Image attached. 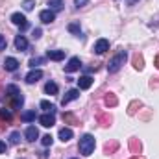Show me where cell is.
Segmentation results:
<instances>
[{
	"instance_id": "1",
	"label": "cell",
	"mask_w": 159,
	"mask_h": 159,
	"mask_svg": "<svg viewBox=\"0 0 159 159\" xmlns=\"http://www.w3.org/2000/svg\"><path fill=\"white\" fill-rule=\"evenodd\" d=\"M6 94H7V102H9V106L13 107V109H20L22 107V104H24V96H22V93L19 91V87L17 85H7L6 87Z\"/></svg>"
},
{
	"instance_id": "2",
	"label": "cell",
	"mask_w": 159,
	"mask_h": 159,
	"mask_svg": "<svg viewBox=\"0 0 159 159\" xmlns=\"http://www.w3.org/2000/svg\"><path fill=\"white\" fill-rule=\"evenodd\" d=\"M126 57H128V54H126V50L124 48H120L119 52L109 59V63H107V72L109 74H115V72H119L120 69H122V65L126 63Z\"/></svg>"
},
{
	"instance_id": "3",
	"label": "cell",
	"mask_w": 159,
	"mask_h": 159,
	"mask_svg": "<svg viewBox=\"0 0 159 159\" xmlns=\"http://www.w3.org/2000/svg\"><path fill=\"white\" fill-rule=\"evenodd\" d=\"M94 144H96V141H94V137L91 135V133H85L81 139H80V144H78V148H80V154L81 156H91L93 152H94Z\"/></svg>"
},
{
	"instance_id": "4",
	"label": "cell",
	"mask_w": 159,
	"mask_h": 159,
	"mask_svg": "<svg viewBox=\"0 0 159 159\" xmlns=\"http://www.w3.org/2000/svg\"><path fill=\"white\" fill-rule=\"evenodd\" d=\"M11 22H13L15 26H19L20 30H26V28H28V19H26L22 13H13V15H11Z\"/></svg>"
},
{
	"instance_id": "5",
	"label": "cell",
	"mask_w": 159,
	"mask_h": 159,
	"mask_svg": "<svg viewBox=\"0 0 159 159\" xmlns=\"http://www.w3.org/2000/svg\"><path fill=\"white\" fill-rule=\"evenodd\" d=\"M80 96V89H69L67 93H65V96H63V100H61V106L65 107L67 104H70L72 100H76Z\"/></svg>"
},
{
	"instance_id": "6",
	"label": "cell",
	"mask_w": 159,
	"mask_h": 159,
	"mask_svg": "<svg viewBox=\"0 0 159 159\" xmlns=\"http://www.w3.org/2000/svg\"><path fill=\"white\" fill-rule=\"evenodd\" d=\"M41 78H43V70H41V69H32V70L26 74V78H24V80H26V83H30V85H32V83L39 81Z\"/></svg>"
},
{
	"instance_id": "7",
	"label": "cell",
	"mask_w": 159,
	"mask_h": 159,
	"mask_svg": "<svg viewBox=\"0 0 159 159\" xmlns=\"http://www.w3.org/2000/svg\"><path fill=\"white\" fill-rule=\"evenodd\" d=\"M96 54H106L109 50V41L107 39H98L94 43V48H93Z\"/></svg>"
},
{
	"instance_id": "8",
	"label": "cell",
	"mask_w": 159,
	"mask_h": 159,
	"mask_svg": "<svg viewBox=\"0 0 159 159\" xmlns=\"http://www.w3.org/2000/svg\"><path fill=\"white\" fill-rule=\"evenodd\" d=\"M39 122H41V126H44V128H52L56 124V117H54V113H44V115L39 117Z\"/></svg>"
},
{
	"instance_id": "9",
	"label": "cell",
	"mask_w": 159,
	"mask_h": 159,
	"mask_svg": "<svg viewBox=\"0 0 159 159\" xmlns=\"http://www.w3.org/2000/svg\"><path fill=\"white\" fill-rule=\"evenodd\" d=\"M80 67H81V61H80V57H70L69 59V63H67V67H65V72H76L80 70Z\"/></svg>"
},
{
	"instance_id": "10",
	"label": "cell",
	"mask_w": 159,
	"mask_h": 159,
	"mask_svg": "<svg viewBox=\"0 0 159 159\" xmlns=\"http://www.w3.org/2000/svg\"><path fill=\"white\" fill-rule=\"evenodd\" d=\"M39 19L43 24H50V22H54V19H56V13L54 11H50V9H43L39 13Z\"/></svg>"
},
{
	"instance_id": "11",
	"label": "cell",
	"mask_w": 159,
	"mask_h": 159,
	"mask_svg": "<svg viewBox=\"0 0 159 159\" xmlns=\"http://www.w3.org/2000/svg\"><path fill=\"white\" fill-rule=\"evenodd\" d=\"M4 69H6L7 72H15V70L19 69V61H17L15 57H6V59H4Z\"/></svg>"
},
{
	"instance_id": "12",
	"label": "cell",
	"mask_w": 159,
	"mask_h": 159,
	"mask_svg": "<svg viewBox=\"0 0 159 159\" xmlns=\"http://www.w3.org/2000/svg\"><path fill=\"white\" fill-rule=\"evenodd\" d=\"M24 137H26V141L34 143V141L39 137V129H37L35 126H28V128H26V131H24Z\"/></svg>"
},
{
	"instance_id": "13",
	"label": "cell",
	"mask_w": 159,
	"mask_h": 159,
	"mask_svg": "<svg viewBox=\"0 0 159 159\" xmlns=\"http://www.w3.org/2000/svg\"><path fill=\"white\" fill-rule=\"evenodd\" d=\"M15 48L19 50V52H26L28 50V41L24 35H17L15 37Z\"/></svg>"
},
{
	"instance_id": "14",
	"label": "cell",
	"mask_w": 159,
	"mask_h": 159,
	"mask_svg": "<svg viewBox=\"0 0 159 159\" xmlns=\"http://www.w3.org/2000/svg\"><path fill=\"white\" fill-rule=\"evenodd\" d=\"M93 81H94V80L91 78L89 74H85V76H81V78L78 80V89H81V91H85V89H91V85H93Z\"/></svg>"
},
{
	"instance_id": "15",
	"label": "cell",
	"mask_w": 159,
	"mask_h": 159,
	"mask_svg": "<svg viewBox=\"0 0 159 159\" xmlns=\"http://www.w3.org/2000/svg\"><path fill=\"white\" fill-rule=\"evenodd\" d=\"M46 57H50L54 61H61L65 57V50H48L46 52Z\"/></svg>"
},
{
	"instance_id": "16",
	"label": "cell",
	"mask_w": 159,
	"mask_h": 159,
	"mask_svg": "<svg viewBox=\"0 0 159 159\" xmlns=\"http://www.w3.org/2000/svg\"><path fill=\"white\" fill-rule=\"evenodd\" d=\"M104 104H106L107 107H115V106L119 104V98H117V94H113V93H107V94H106V98H104Z\"/></svg>"
},
{
	"instance_id": "17",
	"label": "cell",
	"mask_w": 159,
	"mask_h": 159,
	"mask_svg": "<svg viewBox=\"0 0 159 159\" xmlns=\"http://www.w3.org/2000/svg\"><path fill=\"white\" fill-rule=\"evenodd\" d=\"M72 137H74V133H72V129H70V128H63V129H59V139H61L63 143L70 141Z\"/></svg>"
},
{
	"instance_id": "18",
	"label": "cell",
	"mask_w": 159,
	"mask_h": 159,
	"mask_svg": "<svg viewBox=\"0 0 159 159\" xmlns=\"http://www.w3.org/2000/svg\"><path fill=\"white\" fill-rule=\"evenodd\" d=\"M63 6H65V4H63L61 0H50V2H48V9H50V11H54V13L61 11V9H63Z\"/></svg>"
},
{
	"instance_id": "19",
	"label": "cell",
	"mask_w": 159,
	"mask_h": 159,
	"mask_svg": "<svg viewBox=\"0 0 159 159\" xmlns=\"http://www.w3.org/2000/svg\"><path fill=\"white\" fill-rule=\"evenodd\" d=\"M133 67H135L137 70H143V69H144V57H143L141 54H135V56H133Z\"/></svg>"
},
{
	"instance_id": "20",
	"label": "cell",
	"mask_w": 159,
	"mask_h": 159,
	"mask_svg": "<svg viewBox=\"0 0 159 159\" xmlns=\"http://www.w3.org/2000/svg\"><path fill=\"white\" fill-rule=\"evenodd\" d=\"M141 148H143V144H141L139 139H129V150H131V154H139Z\"/></svg>"
},
{
	"instance_id": "21",
	"label": "cell",
	"mask_w": 159,
	"mask_h": 159,
	"mask_svg": "<svg viewBox=\"0 0 159 159\" xmlns=\"http://www.w3.org/2000/svg\"><path fill=\"white\" fill-rule=\"evenodd\" d=\"M63 122L65 124H72V126H80V120L72 113H63Z\"/></svg>"
},
{
	"instance_id": "22",
	"label": "cell",
	"mask_w": 159,
	"mask_h": 159,
	"mask_svg": "<svg viewBox=\"0 0 159 159\" xmlns=\"http://www.w3.org/2000/svg\"><path fill=\"white\" fill-rule=\"evenodd\" d=\"M20 119L24 120V122H34V120L37 119V113L32 109V111H24V113H20Z\"/></svg>"
},
{
	"instance_id": "23",
	"label": "cell",
	"mask_w": 159,
	"mask_h": 159,
	"mask_svg": "<svg viewBox=\"0 0 159 159\" xmlns=\"http://www.w3.org/2000/svg\"><path fill=\"white\" fill-rule=\"evenodd\" d=\"M57 83H54V81H48L46 85H44V93L46 94H57Z\"/></svg>"
},
{
	"instance_id": "24",
	"label": "cell",
	"mask_w": 159,
	"mask_h": 159,
	"mask_svg": "<svg viewBox=\"0 0 159 159\" xmlns=\"http://www.w3.org/2000/svg\"><path fill=\"white\" fill-rule=\"evenodd\" d=\"M41 109H44L46 113H56V106L48 100H41Z\"/></svg>"
},
{
	"instance_id": "25",
	"label": "cell",
	"mask_w": 159,
	"mask_h": 159,
	"mask_svg": "<svg viewBox=\"0 0 159 159\" xmlns=\"http://www.w3.org/2000/svg\"><path fill=\"white\" fill-rule=\"evenodd\" d=\"M4 120L6 122H11V111L7 107H2L0 109V124H4Z\"/></svg>"
},
{
	"instance_id": "26",
	"label": "cell",
	"mask_w": 159,
	"mask_h": 159,
	"mask_svg": "<svg viewBox=\"0 0 159 159\" xmlns=\"http://www.w3.org/2000/svg\"><path fill=\"white\" fill-rule=\"evenodd\" d=\"M141 106H143V104H141L139 100H133V102L129 104V107H128V115H131V117H133V115L137 113V109H141Z\"/></svg>"
},
{
	"instance_id": "27",
	"label": "cell",
	"mask_w": 159,
	"mask_h": 159,
	"mask_svg": "<svg viewBox=\"0 0 159 159\" xmlns=\"http://www.w3.org/2000/svg\"><path fill=\"white\" fill-rule=\"evenodd\" d=\"M117 148H119V143H117V141H111V143H106V146H104V152L109 156V154H113Z\"/></svg>"
},
{
	"instance_id": "28",
	"label": "cell",
	"mask_w": 159,
	"mask_h": 159,
	"mask_svg": "<svg viewBox=\"0 0 159 159\" xmlns=\"http://www.w3.org/2000/svg\"><path fill=\"white\" fill-rule=\"evenodd\" d=\"M69 32L74 34V35H81V28H80L78 22H70V24H69Z\"/></svg>"
},
{
	"instance_id": "29",
	"label": "cell",
	"mask_w": 159,
	"mask_h": 159,
	"mask_svg": "<svg viewBox=\"0 0 159 159\" xmlns=\"http://www.w3.org/2000/svg\"><path fill=\"white\" fill-rule=\"evenodd\" d=\"M20 143V131H13L9 135V144H19Z\"/></svg>"
},
{
	"instance_id": "30",
	"label": "cell",
	"mask_w": 159,
	"mask_h": 159,
	"mask_svg": "<svg viewBox=\"0 0 159 159\" xmlns=\"http://www.w3.org/2000/svg\"><path fill=\"white\" fill-rule=\"evenodd\" d=\"M34 6H35V0H22V7H24V11H32Z\"/></svg>"
},
{
	"instance_id": "31",
	"label": "cell",
	"mask_w": 159,
	"mask_h": 159,
	"mask_svg": "<svg viewBox=\"0 0 159 159\" xmlns=\"http://www.w3.org/2000/svg\"><path fill=\"white\" fill-rule=\"evenodd\" d=\"M41 143H43V146H52V143H54V137H52V135H43Z\"/></svg>"
},
{
	"instance_id": "32",
	"label": "cell",
	"mask_w": 159,
	"mask_h": 159,
	"mask_svg": "<svg viewBox=\"0 0 159 159\" xmlns=\"http://www.w3.org/2000/svg\"><path fill=\"white\" fill-rule=\"evenodd\" d=\"M98 122H100L102 126H109V122H111V117H109V115H100V117H98Z\"/></svg>"
},
{
	"instance_id": "33",
	"label": "cell",
	"mask_w": 159,
	"mask_h": 159,
	"mask_svg": "<svg viewBox=\"0 0 159 159\" xmlns=\"http://www.w3.org/2000/svg\"><path fill=\"white\" fill-rule=\"evenodd\" d=\"M43 61H44V57H32V59H30V67H32V69H35V67L41 65Z\"/></svg>"
},
{
	"instance_id": "34",
	"label": "cell",
	"mask_w": 159,
	"mask_h": 159,
	"mask_svg": "<svg viewBox=\"0 0 159 159\" xmlns=\"http://www.w3.org/2000/svg\"><path fill=\"white\" fill-rule=\"evenodd\" d=\"M6 46H7V41L4 35H0V50H6Z\"/></svg>"
},
{
	"instance_id": "35",
	"label": "cell",
	"mask_w": 159,
	"mask_h": 159,
	"mask_svg": "<svg viewBox=\"0 0 159 159\" xmlns=\"http://www.w3.org/2000/svg\"><path fill=\"white\" fill-rule=\"evenodd\" d=\"M87 2L89 0H74V6L76 7H83V6H87Z\"/></svg>"
},
{
	"instance_id": "36",
	"label": "cell",
	"mask_w": 159,
	"mask_h": 159,
	"mask_svg": "<svg viewBox=\"0 0 159 159\" xmlns=\"http://www.w3.org/2000/svg\"><path fill=\"white\" fill-rule=\"evenodd\" d=\"M41 34H43V32H41V28H35V30L32 32V37H34V39H39Z\"/></svg>"
},
{
	"instance_id": "37",
	"label": "cell",
	"mask_w": 159,
	"mask_h": 159,
	"mask_svg": "<svg viewBox=\"0 0 159 159\" xmlns=\"http://www.w3.org/2000/svg\"><path fill=\"white\" fill-rule=\"evenodd\" d=\"M98 69V65H93V67H83V72L85 74H89V72H93V70H96Z\"/></svg>"
},
{
	"instance_id": "38",
	"label": "cell",
	"mask_w": 159,
	"mask_h": 159,
	"mask_svg": "<svg viewBox=\"0 0 159 159\" xmlns=\"http://www.w3.org/2000/svg\"><path fill=\"white\" fill-rule=\"evenodd\" d=\"M6 150H7V144L4 141H0V154H6Z\"/></svg>"
},
{
	"instance_id": "39",
	"label": "cell",
	"mask_w": 159,
	"mask_h": 159,
	"mask_svg": "<svg viewBox=\"0 0 159 159\" xmlns=\"http://www.w3.org/2000/svg\"><path fill=\"white\" fill-rule=\"evenodd\" d=\"M154 65H156V67H157V69H159V56H157V57H156V61H154Z\"/></svg>"
},
{
	"instance_id": "40",
	"label": "cell",
	"mask_w": 159,
	"mask_h": 159,
	"mask_svg": "<svg viewBox=\"0 0 159 159\" xmlns=\"http://www.w3.org/2000/svg\"><path fill=\"white\" fill-rule=\"evenodd\" d=\"M135 2H137V0H129V6H133V4H135Z\"/></svg>"
},
{
	"instance_id": "41",
	"label": "cell",
	"mask_w": 159,
	"mask_h": 159,
	"mask_svg": "<svg viewBox=\"0 0 159 159\" xmlns=\"http://www.w3.org/2000/svg\"><path fill=\"white\" fill-rule=\"evenodd\" d=\"M131 159H141V157H139V156H133V157H131Z\"/></svg>"
}]
</instances>
